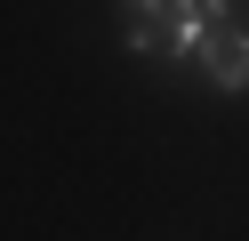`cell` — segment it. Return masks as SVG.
<instances>
[{
	"label": "cell",
	"mask_w": 249,
	"mask_h": 241,
	"mask_svg": "<svg viewBox=\"0 0 249 241\" xmlns=\"http://www.w3.org/2000/svg\"><path fill=\"white\" fill-rule=\"evenodd\" d=\"M121 48L129 56H201V16L193 0H121Z\"/></svg>",
	"instance_id": "1"
},
{
	"label": "cell",
	"mask_w": 249,
	"mask_h": 241,
	"mask_svg": "<svg viewBox=\"0 0 249 241\" xmlns=\"http://www.w3.org/2000/svg\"><path fill=\"white\" fill-rule=\"evenodd\" d=\"M201 73H209V89H225V96L249 89V24H241V16L201 24Z\"/></svg>",
	"instance_id": "2"
},
{
	"label": "cell",
	"mask_w": 249,
	"mask_h": 241,
	"mask_svg": "<svg viewBox=\"0 0 249 241\" xmlns=\"http://www.w3.org/2000/svg\"><path fill=\"white\" fill-rule=\"evenodd\" d=\"M193 16H201V24H225V16H233V0H193Z\"/></svg>",
	"instance_id": "3"
}]
</instances>
